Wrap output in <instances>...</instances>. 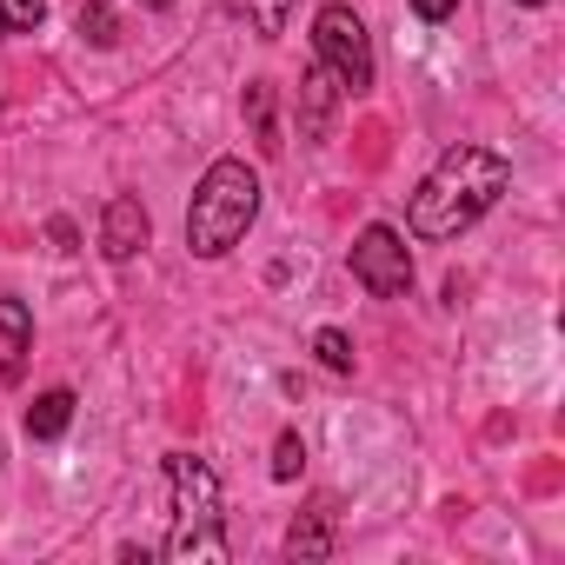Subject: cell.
Returning <instances> with one entry per match:
<instances>
[{"instance_id":"1","label":"cell","mask_w":565,"mask_h":565,"mask_svg":"<svg viewBox=\"0 0 565 565\" xmlns=\"http://www.w3.org/2000/svg\"><path fill=\"white\" fill-rule=\"evenodd\" d=\"M505 186H512V167L492 147H446L433 160V173L419 180L406 226H413V239H459L472 220H486L499 206Z\"/></svg>"},{"instance_id":"2","label":"cell","mask_w":565,"mask_h":565,"mask_svg":"<svg viewBox=\"0 0 565 565\" xmlns=\"http://www.w3.org/2000/svg\"><path fill=\"white\" fill-rule=\"evenodd\" d=\"M253 220H259V173L246 160H233V153L213 160L200 173V186H193V206H186V246H193V259H226L246 239Z\"/></svg>"},{"instance_id":"3","label":"cell","mask_w":565,"mask_h":565,"mask_svg":"<svg viewBox=\"0 0 565 565\" xmlns=\"http://www.w3.org/2000/svg\"><path fill=\"white\" fill-rule=\"evenodd\" d=\"M167 486H173V532L167 558L173 565H220L226 558V525H220V479L200 452H167Z\"/></svg>"},{"instance_id":"4","label":"cell","mask_w":565,"mask_h":565,"mask_svg":"<svg viewBox=\"0 0 565 565\" xmlns=\"http://www.w3.org/2000/svg\"><path fill=\"white\" fill-rule=\"evenodd\" d=\"M313 61L340 81V94H366L373 87V41H366L360 14L340 8V0L313 14Z\"/></svg>"},{"instance_id":"5","label":"cell","mask_w":565,"mask_h":565,"mask_svg":"<svg viewBox=\"0 0 565 565\" xmlns=\"http://www.w3.org/2000/svg\"><path fill=\"white\" fill-rule=\"evenodd\" d=\"M353 279H360L373 300H399V294L413 287V253H406V239L373 220V226L353 239Z\"/></svg>"},{"instance_id":"6","label":"cell","mask_w":565,"mask_h":565,"mask_svg":"<svg viewBox=\"0 0 565 565\" xmlns=\"http://www.w3.org/2000/svg\"><path fill=\"white\" fill-rule=\"evenodd\" d=\"M147 233H153L147 206H140L134 193H114V200H107V213H100V253H107L114 266H127V259L147 246Z\"/></svg>"},{"instance_id":"7","label":"cell","mask_w":565,"mask_h":565,"mask_svg":"<svg viewBox=\"0 0 565 565\" xmlns=\"http://www.w3.org/2000/svg\"><path fill=\"white\" fill-rule=\"evenodd\" d=\"M333 100H340V81H333L327 67H313V74L300 81V107H307V120H300V134H307V140H320V134L333 127Z\"/></svg>"},{"instance_id":"8","label":"cell","mask_w":565,"mask_h":565,"mask_svg":"<svg viewBox=\"0 0 565 565\" xmlns=\"http://www.w3.org/2000/svg\"><path fill=\"white\" fill-rule=\"evenodd\" d=\"M21 426H28V439H61V433L74 426V393H67V386L41 393V399L28 406V419H21Z\"/></svg>"},{"instance_id":"9","label":"cell","mask_w":565,"mask_h":565,"mask_svg":"<svg viewBox=\"0 0 565 565\" xmlns=\"http://www.w3.org/2000/svg\"><path fill=\"white\" fill-rule=\"evenodd\" d=\"M287 552H294V558H327V552H333V532H327V519H320V512L294 519V532H287Z\"/></svg>"},{"instance_id":"10","label":"cell","mask_w":565,"mask_h":565,"mask_svg":"<svg viewBox=\"0 0 565 565\" xmlns=\"http://www.w3.org/2000/svg\"><path fill=\"white\" fill-rule=\"evenodd\" d=\"M74 28H81V41H87V47H114V41H120V14L107 8V0H87Z\"/></svg>"},{"instance_id":"11","label":"cell","mask_w":565,"mask_h":565,"mask_svg":"<svg viewBox=\"0 0 565 565\" xmlns=\"http://www.w3.org/2000/svg\"><path fill=\"white\" fill-rule=\"evenodd\" d=\"M41 21H47V0H0V41L34 34Z\"/></svg>"},{"instance_id":"12","label":"cell","mask_w":565,"mask_h":565,"mask_svg":"<svg viewBox=\"0 0 565 565\" xmlns=\"http://www.w3.org/2000/svg\"><path fill=\"white\" fill-rule=\"evenodd\" d=\"M246 21H253L259 41H279L287 21H294V0H246Z\"/></svg>"},{"instance_id":"13","label":"cell","mask_w":565,"mask_h":565,"mask_svg":"<svg viewBox=\"0 0 565 565\" xmlns=\"http://www.w3.org/2000/svg\"><path fill=\"white\" fill-rule=\"evenodd\" d=\"M0 340H8V353H28L34 347V313L21 300H0Z\"/></svg>"},{"instance_id":"14","label":"cell","mask_w":565,"mask_h":565,"mask_svg":"<svg viewBox=\"0 0 565 565\" xmlns=\"http://www.w3.org/2000/svg\"><path fill=\"white\" fill-rule=\"evenodd\" d=\"M313 353H320L327 373H353V340H347L340 327H320V333H313Z\"/></svg>"},{"instance_id":"15","label":"cell","mask_w":565,"mask_h":565,"mask_svg":"<svg viewBox=\"0 0 565 565\" xmlns=\"http://www.w3.org/2000/svg\"><path fill=\"white\" fill-rule=\"evenodd\" d=\"M246 107H253V127H259V153H279V134H273V94H266V81H253Z\"/></svg>"},{"instance_id":"16","label":"cell","mask_w":565,"mask_h":565,"mask_svg":"<svg viewBox=\"0 0 565 565\" xmlns=\"http://www.w3.org/2000/svg\"><path fill=\"white\" fill-rule=\"evenodd\" d=\"M300 466H307L300 433H279V439H273V479H300Z\"/></svg>"},{"instance_id":"17","label":"cell","mask_w":565,"mask_h":565,"mask_svg":"<svg viewBox=\"0 0 565 565\" xmlns=\"http://www.w3.org/2000/svg\"><path fill=\"white\" fill-rule=\"evenodd\" d=\"M47 239H54V246H61V253H74V246H81V226H74V220H61V213H54V220H47Z\"/></svg>"},{"instance_id":"18","label":"cell","mask_w":565,"mask_h":565,"mask_svg":"<svg viewBox=\"0 0 565 565\" xmlns=\"http://www.w3.org/2000/svg\"><path fill=\"white\" fill-rule=\"evenodd\" d=\"M413 14H419V21H452L459 0H413Z\"/></svg>"},{"instance_id":"19","label":"cell","mask_w":565,"mask_h":565,"mask_svg":"<svg viewBox=\"0 0 565 565\" xmlns=\"http://www.w3.org/2000/svg\"><path fill=\"white\" fill-rule=\"evenodd\" d=\"M140 8H173V0H140Z\"/></svg>"},{"instance_id":"20","label":"cell","mask_w":565,"mask_h":565,"mask_svg":"<svg viewBox=\"0 0 565 565\" xmlns=\"http://www.w3.org/2000/svg\"><path fill=\"white\" fill-rule=\"evenodd\" d=\"M519 8H545V0H519Z\"/></svg>"}]
</instances>
